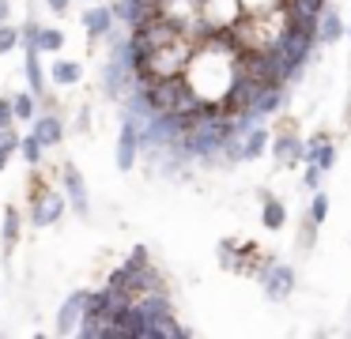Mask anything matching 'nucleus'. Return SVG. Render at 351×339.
<instances>
[{
  "label": "nucleus",
  "instance_id": "1",
  "mask_svg": "<svg viewBox=\"0 0 351 339\" xmlns=\"http://www.w3.org/2000/svg\"><path fill=\"white\" fill-rule=\"evenodd\" d=\"M140 147H144V121L132 117V113H125L121 121V140H117V170L129 173L132 162H136Z\"/></svg>",
  "mask_w": 351,
  "mask_h": 339
},
{
  "label": "nucleus",
  "instance_id": "2",
  "mask_svg": "<svg viewBox=\"0 0 351 339\" xmlns=\"http://www.w3.org/2000/svg\"><path fill=\"white\" fill-rule=\"evenodd\" d=\"M261 283H265L268 301H283L291 290H295V271L280 260H265V271H261Z\"/></svg>",
  "mask_w": 351,
  "mask_h": 339
},
{
  "label": "nucleus",
  "instance_id": "3",
  "mask_svg": "<svg viewBox=\"0 0 351 339\" xmlns=\"http://www.w3.org/2000/svg\"><path fill=\"white\" fill-rule=\"evenodd\" d=\"M87 301H91V294H87V290H76V294H72V298L61 305V313H57V331H61V336H69L72 328H80V324H84Z\"/></svg>",
  "mask_w": 351,
  "mask_h": 339
},
{
  "label": "nucleus",
  "instance_id": "4",
  "mask_svg": "<svg viewBox=\"0 0 351 339\" xmlns=\"http://www.w3.org/2000/svg\"><path fill=\"white\" fill-rule=\"evenodd\" d=\"M61 215H64V196H61V192H42L38 200H34L31 223H34V226H53Z\"/></svg>",
  "mask_w": 351,
  "mask_h": 339
},
{
  "label": "nucleus",
  "instance_id": "5",
  "mask_svg": "<svg viewBox=\"0 0 351 339\" xmlns=\"http://www.w3.org/2000/svg\"><path fill=\"white\" fill-rule=\"evenodd\" d=\"M114 19H117L114 8H87V12H84V30L95 38V42H99V38H106V34H110Z\"/></svg>",
  "mask_w": 351,
  "mask_h": 339
},
{
  "label": "nucleus",
  "instance_id": "6",
  "mask_svg": "<svg viewBox=\"0 0 351 339\" xmlns=\"http://www.w3.org/2000/svg\"><path fill=\"white\" fill-rule=\"evenodd\" d=\"M64 188H69V196H72L76 215H87V181H84V173H80L72 162L64 166Z\"/></svg>",
  "mask_w": 351,
  "mask_h": 339
},
{
  "label": "nucleus",
  "instance_id": "7",
  "mask_svg": "<svg viewBox=\"0 0 351 339\" xmlns=\"http://www.w3.org/2000/svg\"><path fill=\"white\" fill-rule=\"evenodd\" d=\"M34 136H38L46 147H57L64 136V121L57 117V113H42V117H34Z\"/></svg>",
  "mask_w": 351,
  "mask_h": 339
},
{
  "label": "nucleus",
  "instance_id": "8",
  "mask_svg": "<svg viewBox=\"0 0 351 339\" xmlns=\"http://www.w3.org/2000/svg\"><path fill=\"white\" fill-rule=\"evenodd\" d=\"M306 162H317L321 170H332V162H336V147L325 140V136H313V140L306 143Z\"/></svg>",
  "mask_w": 351,
  "mask_h": 339
},
{
  "label": "nucleus",
  "instance_id": "9",
  "mask_svg": "<svg viewBox=\"0 0 351 339\" xmlns=\"http://www.w3.org/2000/svg\"><path fill=\"white\" fill-rule=\"evenodd\" d=\"M272 151H276V158H280L283 166H291V162H298V158H306V143L298 140V136H276Z\"/></svg>",
  "mask_w": 351,
  "mask_h": 339
},
{
  "label": "nucleus",
  "instance_id": "10",
  "mask_svg": "<svg viewBox=\"0 0 351 339\" xmlns=\"http://www.w3.org/2000/svg\"><path fill=\"white\" fill-rule=\"evenodd\" d=\"M340 34H343L340 15H336V12H321V23H317V42H321V45H332Z\"/></svg>",
  "mask_w": 351,
  "mask_h": 339
},
{
  "label": "nucleus",
  "instance_id": "11",
  "mask_svg": "<svg viewBox=\"0 0 351 339\" xmlns=\"http://www.w3.org/2000/svg\"><path fill=\"white\" fill-rule=\"evenodd\" d=\"M140 309H144V313H147V321H152V328H155V324L162 321V316H170V301L162 298L159 290H152V294H147V298L140 301Z\"/></svg>",
  "mask_w": 351,
  "mask_h": 339
},
{
  "label": "nucleus",
  "instance_id": "12",
  "mask_svg": "<svg viewBox=\"0 0 351 339\" xmlns=\"http://www.w3.org/2000/svg\"><path fill=\"white\" fill-rule=\"evenodd\" d=\"M283 218H287V208H283L276 196H265V211H261V223L268 226V230H280Z\"/></svg>",
  "mask_w": 351,
  "mask_h": 339
},
{
  "label": "nucleus",
  "instance_id": "13",
  "mask_svg": "<svg viewBox=\"0 0 351 339\" xmlns=\"http://www.w3.org/2000/svg\"><path fill=\"white\" fill-rule=\"evenodd\" d=\"M80 72H84V68H80L76 60H57V64L49 68L53 83H61V87H72V83H80Z\"/></svg>",
  "mask_w": 351,
  "mask_h": 339
},
{
  "label": "nucleus",
  "instance_id": "14",
  "mask_svg": "<svg viewBox=\"0 0 351 339\" xmlns=\"http://www.w3.org/2000/svg\"><path fill=\"white\" fill-rule=\"evenodd\" d=\"M265 147H268V132L265 128H250V132H245V162H250V158H261L265 155Z\"/></svg>",
  "mask_w": 351,
  "mask_h": 339
},
{
  "label": "nucleus",
  "instance_id": "15",
  "mask_svg": "<svg viewBox=\"0 0 351 339\" xmlns=\"http://www.w3.org/2000/svg\"><path fill=\"white\" fill-rule=\"evenodd\" d=\"M27 79H31L34 95L46 90V75H42V68H38V49H27Z\"/></svg>",
  "mask_w": 351,
  "mask_h": 339
},
{
  "label": "nucleus",
  "instance_id": "16",
  "mask_svg": "<svg viewBox=\"0 0 351 339\" xmlns=\"http://www.w3.org/2000/svg\"><path fill=\"white\" fill-rule=\"evenodd\" d=\"M19 143H23V140H19V136L12 132V128H0V170H4V166L12 162V155L19 151Z\"/></svg>",
  "mask_w": 351,
  "mask_h": 339
},
{
  "label": "nucleus",
  "instance_id": "17",
  "mask_svg": "<svg viewBox=\"0 0 351 339\" xmlns=\"http://www.w3.org/2000/svg\"><path fill=\"white\" fill-rule=\"evenodd\" d=\"M42 151H46V143H42L38 136H23V143H19V155H23L31 166L42 162Z\"/></svg>",
  "mask_w": 351,
  "mask_h": 339
},
{
  "label": "nucleus",
  "instance_id": "18",
  "mask_svg": "<svg viewBox=\"0 0 351 339\" xmlns=\"http://www.w3.org/2000/svg\"><path fill=\"white\" fill-rule=\"evenodd\" d=\"M34 98H38L34 90H23V95L12 98V102H16V117L19 121H34V117H38V113H34Z\"/></svg>",
  "mask_w": 351,
  "mask_h": 339
},
{
  "label": "nucleus",
  "instance_id": "19",
  "mask_svg": "<svg viewBox=\"0 0 351 339\" xmlns=\"http://www.w3.org/2000/svg\"><path fill=\"white\" fill-rule=\"evenodd\" d=\"M16 45H23V34H19L12 23H0V57H4V53H12Z\"/></svg>",
  "mask_w": 351,
  "mask_h": 339
},
{
  "label": "nucleus",
  "instance_id": "20",
  "mask_svg": "<svg viewBox=\"0 0 351 339\" xmlns=\"http://www.w3.org/2000/svg\"><path fill=\"white\" fill-rule=\"evenodd\" d=\"M16 238H19V211L8 208L4 211V249H8V253H12V245H16Z\"/></svg>",
  "mask_w": 351,
  "mask_h": 339
},
{
  "label": "nucleus",
  "instance_id": "21",
  "mask_svg": "<svg viewBox=\"0 0 351 339\" xmlns=\"http://www.w3.org/2000/svg\"><path fill=\"white\" fill-rule=\"evenodd\" d=\"M61 45H64V30H57V27H42L38 49H46V53H57Z\"/></svg>",
  "mask_w": 351,
  "mask_h": 339
},
{
  "label": "nucleus",
  "instance_id": "22",
  "mask_svg": "<svg viewBox=\"0 0 351 339\" xmlns=\"http://www.w3.org/2000/svg\"><path fill=\"white\" fill-rule=\"evenodd\" d=\"M328 215V196L325 192H313V203H310V226H321Z\"/></svg>",
  "mask_w": 351,
  "mask_h": 339
},
{
  "label": "nucleus",
  "instance_id": "23",
  "mask_svg": "<svg viewBox=\"0 0 351 339\" xmlns=\"http://www.w3.org/2000/svg\"><path fill=\"white\" fill-rule=\"evenodd\" d=\"M19 34H23V49H38V38H42V27H38V23H27Z\"/></svg>",
  "mask_w": 351,
  "mask_h": 339
},
{
  "label": "nucleus",
  "instance_id": "24",
  "mask_svg": "<svg viewBox=\"0 0 351 339\" xmlns=\"http://www.w3.org/2000/svg\"><path fill=\"white\" fill-rule=\"evenodd\" d=\"M321 166L317 162H306V173H302V181H306V188H313V192H317V185H321Z\"/></svg>",
  "mask_w": 351,
  "mask_h": 339
},
{
  "label": "nucleus",
  "instance_id": "25",
  "mask_svg": "<svg viewBox=\"0 0 351 339\" xmlns=\"http://www.w3.org/2000/svg\"><path fill=\"white\" fill-rule=\"evenodd\" d=\"M12 117H16V102L0 98V128H12Z\"/></svg>",
  "mask_w": 351,
  "mask_h": 339
},
{
  "label": "nucleus",
  "instance_id": "26",
  "mask_svg": "<svg viewBox=\"0 0 351 339\" xmlns=\"http://www.w3.org/2000/svg\"><path fill=\"white\" fill-rule=\"evenodd\" d=\"M46 4H49V12L61 15V12H69V8H72V0H46Z\"/></svg>",
  "mask_w": 351,
  "mask_h": 339
},
{
  "label": "nucleus",
  "instance_id": "27",
  "mask_svg": "<svg viewBox=\"0 0 351 339\" xmlns=\"http://www.w3.org/2000/svg\"><path fill=\"white\" fill-rule=\"evenodd\" d=\"M8 15H12V0H0V23H8Z\"/></svg>",
  "mask_w": 351,
  "mask_h": 339
}]
</instances>
